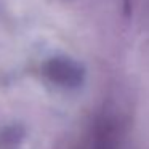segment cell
Segmentation results:
<instances>
[{"instance_id": "cell-1", "label": "cell", "mask_w": 149, "mask_h": 149, "mask_svg": "<svg viewBox=\"0 0 149 149\" xmlns=\"http://www.w3.org/2000/svg\"><path fill=\"white\" fill-rule=\"evenodd\" d=\"M50 71H52L53 79H56L58 82H64V84H68L71 80L77 82L79 77H80L79 68L77 66H71L66 59H56V61H53Z\"/></svg>"}]
</instances>
